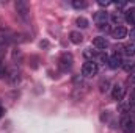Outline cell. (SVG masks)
I'll list each match as a JSON object with an SVG mask.
<instances>
[{
  "instance_id": "cell-23",
  "label": "cell",
  "mask_w": 135,
  "mask_h": 133,
  "mask_svg": "<svg viewBox=\"0 0 135 133\" xmlns=\"http://www.w3.org/2000/svg\"><path fill=\"white\" fill-rule=\"evenodd\" d=\"M3 113H5V110H3V106H2V105H0V117H2V116H3Z\"/></svg>"
},
{
  "instance_id": "cell-10",
  "label": "cell",
  "mask_w": 135,
  "mask_h": 133,
  "mask_svg": "<svg viewBox=\"0 0 135 133\" xmlns=\"http://www.w3.org/2000/svg\"><path fill=\"white\" fill-rule=\"evenodd\" d=\"M124 21L129 22L131 25H134L135 27V8H129V9L126 11V14H124Z\"/></svg>"
},
{
  "instance_id": "cell-9",
  "label": "cell",
  "mask_w": 135,
  "mask_h": 133,
  "mask_svg": "<svg viewBox=\"0 0 135 133\" xmlns=\"http://www.w3.org/2000/svg\"><path fill=\"white\" fill-rule=\"evenodd\" d=\"M112 36H113L116 41H121V39H124V38L127 36V30H126V27H123V25H118V27H115V28L112 30Z\"/></svg>"
},
{
  "instance_id": "cell-18",
  "label": "cell",
  "mask_w": 135,
  "mask_h": 133,
  "mask_svg": "<svg viewBox=\"0 0 135 133\" xmlns=\"http://www.w3.org/2000/svg\"><path fill=\"white\" fill-rule=\"evenodd\" d=\"M129 108L132 110V111H135V93L131 96V102H129Z\"/></svg>"
},
{
  "instance_id": "cell-11",
  "label": "cell",
  "mask_w": 135,
  "mask_h": 133,
  "mask_svg": "<svg viewBox=\"0 0 135 133\" xmlns=\"http://www.w3.org/2000/svg\"><path fill=\"white\" fill-rule=\"evenodd\" d=\"M69 39H71V42H74V44H80V42L83 41V34L80 33V32H71V33H69Z\"/></svg>"
},
{
  "instance_id": "cell-1",
  "label": "cell",
  "mask_w": 135,
  "mask_h": 133,
  "mask_svg": "<svg viewBox=\"0 0 135 133\" xmlns=\"http://www.w3.org/2000/svg\"><path fill=\"white\" fill-rule=\"evenodd\" d=\"M119 129L124 133H134L135 132V114L134 113H127V114H124L121 117Z\"/></svg>"
},
{
  "instance_id": "cell-16",
  "label": "cell",
  "mask_w": 135,
  "mask_h": 133,
  "mask_svg": "<svg viewBox=\"0 0 135 133\" xmlns=\"http://www.w3.org/2000/svg\"><path fill=\"white\" fill-rule=\"evenodd\" d=\"M75 24L80 27V28H86L88 27V21L83 17V16H80V17H77V21H75Z\"/></svg>"
},
{
  "instance_id": "cell-20",
  "label": "cell",
  "mask_w": 135,
  "mask_h": 133,
  "mask_svg": "<svg viewBox=\"0 0 135 133\" xmlns=\"http://www.w3.org/2000/svg\"><path fill=\"white\" fill-rule=\"evenodd\" d=\"M127 34L131 36V39H132V41H135V27H132V28H131V32H127Z\"/></svg>"
},
{
  "instance_id": "cell-6",
  "label": "cell",
  "mask_w": 135,
  "mask_h": 133,
  "mask_svg": "<svg viewBox=\"0 0 135 133\" xmlns=\"http://www.w3.org/2000/svg\"><path fill=\"white\" fill-rule=\"evenodd\" d=\"M16 11L19 13V16H21V17L27 19V16H28V11H30V8H28V3H27V2H24V0H17V2H16Z\"/></svg>"
},
{
  "instance_id": "cell-4",
  "label": "cell",
  "mask_w": 135,
  "mask_h": 133,
  "mask_svg": "<svg viewBox=\"0 0 135 133\" xmlns=\"http://www.w3.org/2000/svg\"><path fill=\"white\" fill-rule=\"evenodd\" d=\"M72 63H74V58H72V55L71 53H61V57H60V60H58V66L60 69L63 70V72H68L71 67H72Z\"/></svg>"
},
{
  "instance_id": "cell-3",
  "label": "cell",
  "mask_w": 135,
  "mask_h": 133,
  "mask_svg": "<svg viewBox=\"0 0 135 133\" xmlns=\"http://www.w3.org/2000/svg\"><path fill=\"white\" fill-rule=\"evenodd\" d=\"M93 21H94V24L98 25V28H107V24H108V13L107 11H98V13H94V16H93Z\"/></svg>"
},
{
  "instance_id": "cell-2",
  "label": "cell",
  "mask_w": 135,
  "mask_h": 133,
  "mask_svg": "<svg viewBox=\"0 0 135 133\" xmlns=\"http://www.w3.org/2000/svg\"><path fill=\"white\" fill-rule=\"evenodd\" d=\"M98 70H99V66H98V63L93 61V60H86V61L83 63V66H82V74H83L85 77H93V75L98 74Z\"/></svg>"
},
{
  "instance_id": "cell-19",
  "label": "cell",
  "mask_w": 135,
  "mask_h": 133,
  "mask_svg": "<svg viewBox=\"0 0 135 133\" xmlns=\"http://www.w3.org/2000/svg\"><path fill=\"white\" fill-rule=\"evenodd\" d=\"M3 75H6V69L3 66V63L0 61V77H3Z\"/></svg>"
},
{
  "instance_id": "cell-12",
  "label": "cell",
  "mask_w": 135,
  "mask_h": 133,
  "mask_svg": "<svg viewBox=\"0 0 135 133\" xmlns=\"http://www.w3.org/2000/svg\"><path fill=\"white\" fill-rule=\"evenodd\" d=\"M108 19H110L116 27H118V25H121V22L124 21V16H123L121 13H112V16H110Z\"/></svg>"
},
{
  "instance_id": "cell-15",
  "label": "cell",
  "mask_w": 135,
  "mask_h": 133,
  "mask_svg": "<svg viewBox=\"0 0 135 133\" xmlns=\"http://www.w3.org/2000/svg\"><path fill=\"white\" fill-rule=\"evenodd\" d=\"M86 6L88 5L83 0H72V8H75V9H85Z\"/></svg>"
},
{
  "instance_id": "cell-7",
  "label": "cell",
  "mask_w": 135,
  "mask_h": 133,
  "mask_svg": "<svg viewBox=\"0 0 135 133\" xmlns=\"http://www.w3.org/2000/svg\"><path fill=\"white\" fill-rule=\"evenodd\" d=\"M123 57L119 55V53H115V55H112L110 58H108V67L110 69H118V67H123Z\"/></svg>"
},
{
  "instance_id": "cell-14",
  "label": "cell",
  "mask_w": 135,
  "mask_h": 133,
  "mask_svg": "<svg viewBox=\"0 0 135 133\" xmlns=\"http://www.w3.org/2000/svg\"><path fill=\"white\" fill-rule=\"evenodd\" d=\"M123 69H124L126 72L131 74V72L135 69V61L134 60H127V61H124V63H123Z\"/></svg>"
},
{
  "instance_id": "cell-8",
  "label": "cell",
  "mask_w": 135,
  "mask_h": 133,
  "mask_svg": "<svg viewBox=\"0 0 135 133\" xmlns=\"http://www.w3.org/2000/svg\"><path fill=\"white\" fill-rule=\"evenodd\" d=\"M93 45H94L96 49H99V50H105V49H108L110 42H108V39L104 38V36H96V38L93 39Z\"/></svg>"
},
{
  "instance_id": "cell-21",
  "label": "cell",
  "mask_w": 135,
  "mask_h": 133,
  "mask_svg": "<svg viewBox=\"0 0 135 133\" xmlns=\"http://www.w3.org/2000/svg\"><path fill=\"white\" fill-rule=\"evenodd\" d=\"M101 6H108V5H112V2H108V0H99L98 2Z\"/></svg>"
},
{
  "instance_id": "cell-13",
  "label": "cell",
  "mask_w": 135,
  "mask_h": 133,
  "mask_svg": "<svg viewBox=\"0 0 135 133\" xmlns=\"http://www.w3.org/2000/svg\"><path fill=\"white\" fill-rule=\"evenodd\" d=\"M123 52L131 58V57H135V44H126L123 47Z\"/></svg>"
},
{
  "instance_id": "cell-22",
  "label": "cell",
  "mask_w": 135,
  "mask_h": 133,
  "mask_svg": "<svg viewBox=\"0 0 135 133\" xmlns=\"http://www.w3.org/2000/svg\"><path fill=\"white\" fill-rule=\"evenodd\" d=\"M115 6H116V8H124L126 3H124V2H119V3H115Z\"/></svg>"
},
{
  "instance_id": "cell-5",
  "label": "cell",
  "mask_w": 135,
  "mask_h": 133,
  "mask_svg": "<svg viewBox=\"0 0 135 133\" xmlns=\"http://www.w3.org/2000/svg\"><path fill=\"white\" fill-rule=\"evenodd\" d=\"M124 96H126V88L123 85H115L112 88V99L113 100L119 102V100L124 99Z\"/></svg>"
},
{
  "instance_id": "cell-17",
  "label": "cell",
  "mask_w": 135,
  "mask_h": 133,
  "mask_svg": "<svg viewBox=\"0 0 135 133\" xmlns=\"http://www.w3.org/2000/svg\"><path fill=\"white\" fill-rule=\"evenodd\" d=\"M127 85L135 89V69L131 72V75H129V78H127Z\"/></svg>"
}]
</instances>
